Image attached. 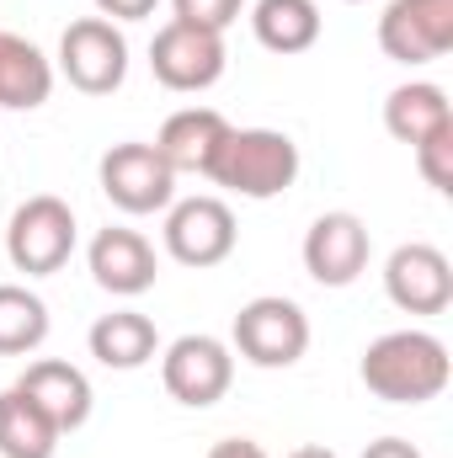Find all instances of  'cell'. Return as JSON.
Masks as SVG:
<instances>
[{"mask_svg": "<svg viewBox=\"0 0 453 458\" xmlns=\"http://www.w3.org/2000/svg\"><path fill=\"white\" fill-rule=\"evenodd\" d=\"M357 378L384 405H427L449 389L453 357L432 331H384L379 342H368Z\"/></svg>", "mask_w": 453, "mask_h": 458, "instance_id": "6da1fadb", "label": "cell"}, {"mask_svg": "<svg viewBox=\"0 0 453 458\" xmlns=\"http://www.w3.org/2000/svg\"><path fill=\"white\" fill-rule=\"evenodd\" d=\"M203 176L235 198H251V203L283 198L299 182V144L283 128H235L229 123L225 144L214 149Z\"/></svg>", "mask_w": 453, "mask_h": 458, "instance_id": "7a4b0ae2", "label": "cell"}, {"mask_svg": "<svg viewBox=\"0 0 453 458\" xmlns=\"http://www.w3.org/2000/svg\"><path fill=\"white\" fill-rule=\"evenodd\" d=\"M97 182H102V198L113 203L117 214L128 219H144V214H166L176 203V171L166 165V155L144 139H128L113 144L97 165Z\"/></svg>", "mask_w": 453, "mask_h": 458, "instance_id": "3957f363", "label": "cell"}, {"mask_svg": "<svg viewBox=\"0 0 453 458\" xmlns=\"http://www.w3.org/2000/svg\"><path fill=\"white\" fill-rule=\"evenodd\" d=\"M5 256L27 277H54L75 256V208L54 192L27 198L5 225Z\"/></svg>", "mask_w": 453, "mask_h": 458, "instance_id": "277c9868", "label": "cell"}, {"mask_svg": "<svg viewBox=\"0 0 453 458\" xmlns=\"http://www.w3.org/2000/svg\"><path fill=\"white\" fill-rule=\"evenodd\" d=\"M229 336L251 368H294L310 352V315L283 293H261L235 310Z\"/></svg>", "mask_w": 453, "mask_h": 458, "instance_id": "5b68a950", "label": "cell"}, {"mask_svg": "<svg viewBox=\"0 0 453 458\" xmlns=\"http://www.w3.org/2000/svg\"><path fill=\"white\" fill-rule=\"evenodd\" d=\"M225 64H229V48H225V32H209V27H192V21H166L155 38H150V70L166 91H209L225 81Z\"/></svg>", "mask_w": 453, "mask_h": 458, "instance_id": "8992f818", "label": "cell"}, {"mask_svg": "<svg viewBox=\"0 0 453 458\" xmlns=\"http://www.w3.org/2000/svg\"><path fill=\"white\" fill-rule=\"evenodd\" d=\"M59 75L81 97H113L128 81V38L107 16H81L59 38Z\"/></svg>", "mask_w": 453, "mask_h": 458, "instance_id": "52a82bcc", "label": "cell"}, {"mask_svg": "<svg viewBox=\"0 0 453 458\" xmlns=\"http://www.w3.org/2000/svg\"><path fill=\"white\" fill-rule=\"evenodd\" d=\"M160 384L176 405L187 411H209L219 405L235 384V352L219 336H176V342L160 352Z\"/></svg>", "mask_w": 453, "mask_h": 458, "instance_id": "ba28073f", "label": "cell"}, {"mask_svg": "<svg viewBox=\"0 0 453 458\" xmlns=\"http://www.w3.org/2000/svg\"><path fill=\"white\" fill-rule=\"evenodd\" d=\"M160 234H166V256L182 261V267H198V272L229 261V256H235V240H240L229 203L225 198H209V192L171 203Z\"/></svg>", "mask_w": 453, "mask_h": 458, "instance_id": "9c48e42d", "label": "cell"}, {"mask_svg": "<svg viewBox=\"0 0 453 458\" xmlns=\"http://www.w3.org/2000/svg\"><path fill=\"white\" fill-rule=\"evenodd\" d=\"M379 48L395 64H432L453 48V0H389L379 16Z\"/></svg>", "mask_w": 453, "mask_h": 458, "instance_id": "30bf717a", "label": "cell"}, {"mask_svg": "<svg viewBox=\"0 0 453 458\" xmlns=\"http://www.w3.org/2000/svg\"><path fill=\"white\" fill-rule=\"evenodd\" d=\"M384 293L406 315H443L453 304V261L427 240L395 245L384 261Z\"/></svg>", "mask_w": 453, "mask_h": 458, "instance_id": "8fae6325", "label": "cell"}, {"mask_svg": "<svg viewBox=\"0 0 453 458\" xmlns=\"http://www.w3.org/2000/svg\"><path fill=\"white\" fill-rule=\"evenodd\" d=\"M368 256H373V240L368 225L357 214H321L310 234H304V272L321 283V288H352L363 272H368Z\"/></svg>", "mask_w": 453, "mask_h": 458, "instance_id": "7c38bea8", "label": "cell"}, {"mask_svg": "<svg viewBox=\"0 0 453 458\" xmlns=\"http://www.w3.org/2000/svg\"><path fill=\"white\" fill-rule=\"evenodd\" d=\"M86 267H91L97 288L113 293V299H139V293H150L155 277H160L155 245H150L139 229H123V225L97 229V240H91V250H86Z\"/></svg>", "mask_w": 453, "mask_h": 458, "instance_id": "4fadbf2b", "label": "cell"}, {"mask_svg": "<svg viewBox=\"0 0 453 458\" xmlns=\"http://www.w3.org/2000/svg\"><path fill=\"white\" fill-rule=\"evenodd\" d=\"M16 389H21L59 432H81V427L91 421V378H86L75 362H64V357H38V362H27L21 378H16Z\"/></svg>", "mask_w": 453, "mask_h": 458, "instance_id": "5bb4252c", "label": "cell"}, {"mask_svg": "<svg viewBox=\"0 0 453 458\" xmlns=\"http://www.w3.org/2000/svg\"><path fill=\"white\" fill-rule=\"evenodd\" d=\"M225 133H229V117L219 113V107H182V113L166 117L155 149L166 155V165H171L176 176H182V171L203 176L209 160H214V149L225 144Z\"/></svg>", "mask_w": 453, "mask_h": 458, "instance_id": "9a60e30c", "label": "cell"}, {"mask_svg": "<svg viewBox=\"0 0 453 458\" xmlns=\"http://www.w3.org/2000/svg\"><path fill=\"white\" fill-rule=\"evenodd\" d=\"M54 97V59L21 38V32H0V107L11 113H32Z\"/></svg>", "mask_w": 453, "mask_h": 458, "instance_id": "2e32d148", "label": "cell"}, {"mask_svg": "<svg viewBox=\"0 0 453 458\" xmlns=\"http://www.w3.org/2000/svg\"><path fill=\"white\" fill-rule=\"evenodd\" d=\"M86 346H91V357H97L102 368H113V373H133V368L155 362V352H160V331H155V320L139 315V310H113V315H102V320L91 326Z\"/></svg>", "mask_w": 453, "mask_h": 458, "instance_id": "e0dca14e", "label": "cell"}, {"mask_svg": "<svg viewBox=\"0 0 453 458\" xmlns=\"http://www.w3.org/2000/svg\"><path fill=\"white\" fill-rule=\"evenodd\" d=\"M449 123H453L449 91L432 86V81H406V86H395L389 102H384V128H389V139H400V144H411V149H416L427 133L449 128Z\"/></svg>", "mask_w": 453, "mask_h": 458, "instance_id": "ac0fdd59", "label": "cell"}, {"mask_svg": "<svg viewBox=\"0 0 453 458\" xmlns=\"http://www.w3.org/2000/svg\"><path fill=\"white\" fill-rule=\"evenodd\" d=\"M251 32L267 54H304L321 43V5L315 0H256Z\"/></svg>", "mask_w": 453, "mask_h": 458, "instance_id": "d6986e66", "label": "cell"}, {"mask_svg": "<svg viewBox=\"0 0 453 458\" xmlns=\"http://www.w3.org/2000/svg\"><path fill=\"white\" fill-rule=\"evenodd\" d=\"M59 427L11 384L0 389V458H54L59 454Z\"/></svg>", "mask_w": 453, "mask_h": 458, "instance_id": "ffe728a7", "label": "cell"}, {"mask_svg": "<svg viewBox=\"0 0 453 458\" xmlns=\"http://www.w3.org/2000/svg\"><path fill=\"white\" fill-rule=\"evenodd\" d=\"M43 342H48V304L21 283H0V357H32Z\"/></svg>", "mask_w": 453, "mask_h": 458, "instance_id": "44dd1931", "label": "cell"}, {"mask_svg": "<svg viewBox=\"0 0 453 458\" xmlns=\"http://www.w3.org/2000/svg\"><path fill=\"white\" fill-rule=\"evenodd\" d=\"M411 155H416L422 182H427L438 198H449V192H453V123H449V128H438V133H427Z\"/></svg>", "mask_w": 453, "mask_h": 458, "instance_id": "7402d4cb", "label": "cell"}, {"mask_svg": "<svg viewBox=\"0 0 453 458\" xmlns=\"http://www.w3.org/2000/svg\"><path fill=\"white\" fill-rule=\"evenodd\" d=\"M176 21H192V27H209V32H225L229 21L245 11V0H171Z\"/></svg>", "mask_w": 453, "mask_h": 458, "instance_id": "603a6c76", "label": "cell"}, {"mask_svg": "<svg viewBox=\"0 0 453 458\" xmlns=\"http://www.w3.org/2000/svg\"><path fill=\"white\" fill-rule=\"evenodd\" d=\"M97 5V16H107V21H144L160 0H91Z\"/></svg>", "mask_w": 453, "mask_h": 458, "instance_id": "cb8c5ba5", "label": "cell"}, {"mask_svg": "<svg viewBox=\"0 0 453 458\" xmlns=\"http://www.w3.org/2000/svg\"><path fill=\"white\" fill-rule=\"evenodd\" d=\"M209 458H267V448H261L256 437H219V443L209 448Z\"/></svg>", "mask_w": 453, "mask_h": 458, "instance_id": "d4e9b609", "label": "cell"}, {"mask_svg": "<svg viewBox=\"0 0 453 458\" xmlns=\"http://www.w3.org/2000/svg\"><path fill=\"white\" fill-rule=\"evenodd\" d=\"M357 458H422V448L406 443V437H379V443H368Z\"/></svg>", "mask_w": 453, "mask_h": 458, "instance_id": "484cf974", "label": "cell"}, {"mask_svg": "<svg viewBox=\"0 0 453 458\" xmlns=\"http://www.w3.org/2000/svg\"><path fill=\"white\" fill-rule=\"evenodd\" d=\"M288 458H341V454H331V448H315V443H310V448H294Z\"/></svg>", "mask_w": 453, "mask_h": 458, "instance_id": "4316f807", "label": "cell"}, {"mask_svg": "<svg viewBox=\"0 0 453 458\" xmlns=\"http://www.w3.org/2000/svg\"><path fill=\"white\" fill-rule=\"evenodd\" d=\"M346 5H357V0H346Z\"/></svg>", "mask_w": 453, "mask_h": 458, "instance_id": "83f0119b", "label": "cell"}]
</instances>
